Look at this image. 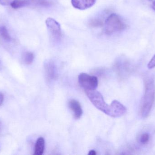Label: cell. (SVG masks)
Listing matches in <instances>:
<instances>
[{
  "label": "cell",
  "instance_id": "obj_1",
  "mask_svg": "<svg viewBox=\"0 0 155 155\" xmlns=\"http://www.w3.org/2000/svg\"><path fill=\"white\" fill-rule=\"evenodd\" d=\"M155 94L154 82L152 80H148L145 83L144 95L141 105V115L143 118L147 117L151 111L154 101Z\"/></svg>",
  "mask_w": 155,
  "mask_h": 155
},
{
  "label": "cell",
  "instance_id": "obj_2",
  "mask_svg": "<svg viewBox=\"0 0 155 155\" xmlns=\"http://www.w3.org/2000/svg\"><path fill=\"white\" fill-rule=\"evenodd\" d=\"M104 24L105 32L109 35L122 32L127 26L122 18L115 13L111 14L107 16Z\"/></svg>",
  "mask_w": 155,
  "mask_h": 155
},
{
  "label": "cell",
  "instance_id": "obj_3",
  "mask_svg": "<svg viewBox=\"0 0 155 155\" xmlns=\"http://www.w3.org/2000/svg\"><path fill=\"white\" fill-rule=\"evenodd\" d=\"M86 95L96 108L108 116L110 105L105 102L102 95L96 89L84 90Z\"/></svg>",
  "mask_w": 155,
  "mask_h": 155
},
{
  "label": "cell",
  "instance_id": "obj_4",
  "mask_svg": "<svg viewBox=\"0 0 155 155\" xmlns=\"http://www.w3.org/2000/svg\"><path fill=\"white\" fill-rule=\"evenodd\" d=\"M45 24L50 36L54 42H59L62 37L61 28L59 22L52 18H47Z\"/></svg>",
  "mask_w": 155,
  "mask_h": 155
},
{
  "label": "cell",
  "instance_id": "obj_5",
  "mask_svg": "<svg viewBox=\"0 0 155 155\" xmlns=\"http://www.w3.org/2000/svg\"><path fill=\"white\" fill-rule=\"evenodd\" d=\"M78 81L80 86L84 90H94L98 86V79L94 76L82 73L78 76Z\"/></svg>",
  "mask_w": 155,
  "mask_h": 155
},
{
  "label": "cell",
  "instance_id": "obj_6",
  "mask_svg": "<svg viewBox=\"0 0 155 155\" xmlns=\"http://www.w3.org/2000/svg\"><path fill=\"white\" fill-rule=\"evenodd\" d=\"M127 109L122 103L117 100H114L110 105L109 116L113 117H119L125 114Z\"/></svg>",
  "mask_w": 155,
  "mask_h": 155
},
{
  "label": "cell",
  "instance_id": "obj_7",
  "mask_svg": "<svg viewBox=\"0 0 155 155\" xmlns=\"http://www.w3.org/2000/svg\"><path fill=\"white\" fill-rule=\"evenodd\" d=\"M96 0H71V4L74 8L84 10L93 6Z\"/></svg>",
  "mask_w": 155,
  "mask_h": 155
},
{
  "label": "cell",
  "instance_id": "obj_8",
  "mask_svg": "<svg viewBox=\"0 0 155 155\" xmlns=\"http://www.w3.org/2000/svg\"><path fill=\"white\" fill-rule=\"evenodd\" d=\"M69 106L73 113L74 116L76 119H79L83 114L81 105L77 100L72 99L69 102Z\"/></svg>",
  "mask_w": 155,
  "mask_h": 155
},
{
  "label": "cell",
  "instance_id": "obj_9",
  "mask_svg": "<svg viewBox=\"0 0 155 155\" xmlns=\"http://www.w3.org/2000/svg\"><path fill=\"white\" fill-rule=\"evenodd\" d=\"M26 6H33L36 7H47L51 5L49 0H25Z\"/></svg>",
  "mask_w": 155,
  "mask_h": 155
},
{
  "label": "cell",
  "instance_id": "obj_10",
  "mask_svg": "<svg viewBox=\"0 0 155 155\" xmlns=\"http://www.w3.org/2000/svg\"><path fill=\"white\" fill-rule=\"evenodd\" d=\"M45 148V141L43 137L37 139L35 147L34 155H42L44 152Z\"/></svg>",
  "mask_w": 155,
  "mask_h": 155
},
{
  "label": "cell",
  "instance_id": "obj_11",
  "mask_svg": "<svg viewBox=\"0 0 155 155\" xmlns=\"http://www.w3.org/2000/svg\"><path fill=\"white\" fill-rule=\"evenodd\" d=\"M45 71H46V74L48 77L51 78V79H52L54 76V73H55V66L53 62L51 61H48L45 62Z\"/></svg>",
  "mask_w": 155,
  "mask_h": 155
},
{
  "label": "cell",
  "instance_id": "obj_12",
  "mask_svg": "<svg viewBox=\"0 0 155 155\" xmlns=\"http://www.w3.org/2000/svg\"><path fill=\"white\" fill-rule=\"evenodd\" d=\"M0 38L7 42L12 41V37L7 28L4 25L0 26Z\"/></svg>",
  "mask_w": 155,
  "mask_h": 155
},
{
  "label": "cell",
  "instance_id": "obj_13",
  "mask_svg": "<svg viewBox=\"0 0 155 155\" xmlns=\"http://www.w3.org/2000/svg\"><path fill=\"white\" fill-rule=\"evenodd\" d=\"M35 56L31 52H26L23 56V61L26 65H30L33 62Z\"/></svg>",
  "mask_w": 155,
  "mask_h": 155
},
{
  "label": "cell",
  "instance_id": "obj_14",
  "mask_svg": "<svg viewBox=\"0 0 155 155\" xmlns=\"http://www.w3.org/2000/svg\"><path fill=\"white\" fill-rule=\"evenodd\" d=\"M104 23L103 20L99 18H94L90 20L89 22V26L92 27H97L102 26Z\"/></svg>",
  "mask_w": 155,
  "mask_h": 155
},
{
  "label": "cell",
  "instance_id": "obj_15",
  "mask_svg": "<svg viewBox=\"0 0 155 155\" xmlns=\"http://www.w3.org/2000/svg\"><path fill=\"white\" fill-rule=\"evenodd\" d=\"M150 136H149V134L147 133H144L141 136V138H140V142L141 143L143 144H145L148 143L149 140Z\"/></svg>",
  "mask_w": 155,
  "mask_h": 155
},
{
  "label": "cell",
  "instance_id": "obj_16",
  "mask_svg": "<svg viewBox=\"0 0 155 155\" xmlns=\"http://www.w3.org/2000/svg\"><path fill=\"white\" fill-rule=\"evenodd\" d=\"M147 66H148V68L150 69H153L155 67V54L153 56L150 62L148 63Z\"/></svg>",
  "mask_w": 155,
  "mask_h": 155
},
{
  "label": "cell",
  "instance_id": "obj_17",
  "mask_svg": "<svg viewBox=\"0 0 155 155\" xmlns=\"http://www.w3.org/2000/svg\"><path fill=\"white\" fill-rule=\"evenodd\" d=\"M12 1V0H0V5L4 6L10 5Z\"/></svg>",
  "mask_w": 155,
  "mask_h": 155
},
{
  "label": "cell",
  "instance_id": "obj_18",
  "mask_svg": "<svg viewBox=\"0 0 155 155\" xmlns=\"http://www.w3.org/2000/svg\"><path fill=\"white\" fill-rule=\"evenodd\" d=\"M147 1L150 3L152 9L155 11V0H147Z\"/></svg>",
  "mask_w": 155,
  "mask_h": 155
},
{
  "label": "cell",
  "instance_id": "obj_19",
  "mask_svg": "<svg viewBox=\"0 0 155 155\" xmlns=\"http://www.w3.org/2000/svg\"><path fill=\"white\" fill-rule=\"evenodd\" d=\"M4 101V96L2 93H0V106L2 105Z\"/></svg>",
  "mask_w": 155,
  "mask_h": 155
},
{
  "label": "cell",
  "instance_id": "obj_20",
  "mask_svg": "<svg viewBox=\"0 0 155 155\" xmlns=\"http://www.w3.org/2000/svg\"><path fill=\"white\" fill-rule=\"evenodd\" d=\"M97 154L96 152L94 150H90L89 153H88V155H96Z\"/></svg>",
  "mask_w": 155,
  "mask_h": 155
}]
</instances>
